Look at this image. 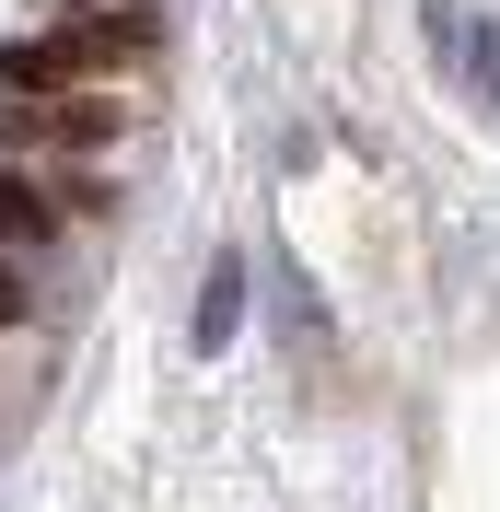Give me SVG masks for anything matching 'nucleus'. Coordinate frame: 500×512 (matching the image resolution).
Instances as JSON below:
<instances>
[{
    "instance_id": "423d86ee",
    "label": "nucleus",
    "mask_w": 500,
    "mask_h": 512,
    "mask_svg": "<svg viewBox=\"0 0 500 512\" xmlns=\"http://www.w3.org/2000/svg\"><path fill=\"white\" fill-rule=\"evenodd\" d=\"M0 326H24V268L0 256Z\"/></svg>"
},
{
    "instance_id": "f257e3e1",
    "label": "nucleus",
    "mask_w": 500,
    "mask_h": 512,
    "mask_svg": "<svg viewBox=\"0 0 500 512\" xmlns=\"http://www.w3.org/2000/svg\"><path fill=\"white\" fill-rule=\"evenodd\" d=\"M152 35L163 24L140 12V0H128V12H94V24H47V35H24V47H0V94L59 105V94H82V82H117Z\"/></svg>"
},
{
    "instance_id": "7ed1b4c3",
    "label": "nucleus",
    "mask_w": 500,
    "mask_h": 512,
    "mask_svg": "<svg viewBox=\"0 0 500 512\" xmlns=\"http://www.w3.org/2000/svg\"><path fill=\"white\" fill-rule=\"evenodd\" d=\"M245 280H256L245 256H210V280H198V326H187V350H198V361H221L233 338H245Z\"/></svg>"
},
{
    "instance_id": "20e7f679",
    "label": "nucleus",
    "mask_w": 500,
    "mask_h": 512,
    "mask_svg": "<svg viewBox=\"0 0 500 512\" xmlns=\"http://www.w3.org/2000/svg\"><path fill=\"white\" fill-rule=\"evenodd\" d=\"M47 233H59V198L35 187V175L0 163V245H47Z\"/></svg>"
},
{
    "instance_id": "39448f33",
    "label": "nucleus",
    "mask_w": 500,
    "mask_h": 512,
    "mask_svg": "<svg viewBox=\"0 0 500 512\" xmlns=\"http://www.w3.org/2000/svg\"><path fill=\"white\" fill-rule=\"evenodd\" d=\"M268 291H280V338H291V350H314V338H326V315H314V291H303V268H291V256H268Z\"/></svg>"
},
{
    "instance_id": "f03ea898",
    "label": "nucleus",
    "mask_w": 500,
    "mask_h": 512,
    "mask_svg": "<svg viewBox=\"0 0 500 512\" xmlns=\"http://www.w3.org/2000/svg\"><path fill=\"white\" fill-rule=\"evenodd\" d=\"M419 24H431L442 70H454V94H466L477 117H500V24L489 12H454V0H419Z\"/></svg>"
}]
</instances>
